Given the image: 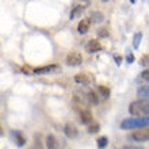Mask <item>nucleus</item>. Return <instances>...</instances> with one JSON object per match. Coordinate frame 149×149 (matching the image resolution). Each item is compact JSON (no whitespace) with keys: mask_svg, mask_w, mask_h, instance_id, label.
Listing matches in <instances>:
<instances>
[{"mask_svg":"<svg viewBox=\"0 0 149 149\" xmlns=\"http://www.w3.org/2000/svg\"><path fill=\"white\" fill-rule=\"evenodd\" d=\"M149 125V118L148 117H133V118H126L121 123V129L130 130V129H138V127H148Z\"/></svg>","mask_w":149,"mask_h":149,"instance_id":"obj_1","label":"nucleus"},{"mask_svg":"<svg viewBox=\"0 0 149 149\" xmlns=\"http://www.w3.org/2000/svg\"><path fill=\"white\" fill-rule=\"evenodd\" d=\"M129 113L133 117H148V114H149L148 100L138 99L136 102H132L129 106Z\"/></svg>","mask_w":149,"mask_h":149,"instance_id":"obj_2","label":"nucleus"},{"mask_svg":"<svg viewBox=\"0 0 149 149\" xmlns=\"http://www.w3.org/2000/svg\"><path fill=\"white\" fill-rule=\"evenodd\" d=\"M129 140L137 142H146L149 140V130L148 127H138L137 130H134L132 134H129Z\"/></svg>","mask_w":149,"mask_h":149,"instance_id":"obj_3","label":"nucleus"},{"mask_svg":"<svg viewBox=\"0 0 149 149\" xmlns=\"http://www.w3.org/2000/svg\"><path fill=\"white\" fill-rule=\"evenodd\" d=\"M65 63H67L68 67H79V65L83 63V57L77 52H72V53H69V54L67 56Z\"/></svg>","mask_w":149,"mask_h":149,"instance_id":"obj_4","label":"nucleus"},{"mask_svg":"<svg viewBox=\"0 0 149 149\" xmlns=\"http://www.w3.org/2000/svg\"><path fill=\"white\" fill-rule=\"evenodd\" d=\"M11 136H12V138H14V142H15L19 148L26 145V141H27V140H26V136H24L22 132H19V130H12Z\"/></svg>","mask_w":149,"mask_h":149,"instance_id":"obj_5","label":"nucleus"},{"mask_svg":"<svg viewBox=\"0 0 149 149\" xmlns=\"http://www.w3.org/2000/svg\"><path fill=\"white\" fill-rule=\"evenodd\" d=\"M64 133H65V136L68 138H76L79 134V130L73 123H67V125L64 126Z\"/></svg>","mask_w":149,"mask_h":149,"instance_id":"obj_6","label":"nucleus"},{"mask_svg":"<svg viewBox=\"0 0 149 149\" xmlns=\"http://www.w3.org/2000/svg\"><path fill=\"white\" fill-rule=\"evenodd\" d=\"M57 65L56 64H50V65H46V67H41V68H36L33 73L34 74H46V73H50V72L56 71L57 69Z\"/></svg>","mask_w":149,"mask_h":149,"instance_id":"obj_7","label":"nucleus"},{"mask_svg":"<svg viewBox=\"0 0 149 149\" xmlns=\"http://www.w3.org/2000/svg\"><path fill=\"white\" fill-rule=\"evenodd\" d=\"M86 49L88 53H95V52L102 50V45H100V42L96 41V39H91V41H88V43H87Z\"/></svg>","mask_w":149,"mask_h":149,"instance_id":"obj_8","label":"nucleus"},{"mask_svg":"<svg viewBox=\"0 0 149 149\" xmlns=\"http://www.w3.org/2000/svg\"><path fill=\"white\" fill-rule=\"evenodd\" d=\"M74 81L80 84V86H87V84H90L92 81V77H90V74L87 73H79L74 76Z\"/></svg>","mask_w":149,"mask_h":149,"instance_id":"obj_9","label":"nucleus"},{"mask_svg":"<svg viewBox=\"0 0 149 149\" xmlns=\"http://www.w3.org/2000/svg\"><path fill=\"white\" fill-rule=\"evenodd\" d=\"M90 26H91L90 19H81L79 22V26H77L79 34H87L88 30H90Z\"/></svg>","mask_w":149,"mask_h":149,"instance_id":"obj_10","label":"nucleus"},{"mask_svg":"<svg viewBox=\"0 0 149 149\" xmlns=\"http://www.w3.org/2000/svg\"><path fill=\"white\" fill-rule=\"evenodd\" d=\"M80 122H81L83 125H88L92 122V114H91L90 110H83L80 111Z\"/></svg>","mask_w":149,"mask_h":149,"instance_id":"obj_11","label":"nucleus"},{"mask_svg":"<svg viewBox=\"0 0 149 149\" xmlns=\"http://www.w3.org/2000/svg\"><path fill=\"white\" fill-rule=\"evenodd\" d=\"M46 148L47 149H58V141L56 136L53 134H47L46 137Z\"/></svg>","mask_w":149,"mask_h":149,"instance_id":"obj_12","label":"nucleus"},{"mask_svg":"<svg viewBox=\"0 0 149 149\" xmlns=\"http://www.w3.org/2000/svg\"><path fill=\"white\" fill-rule=\"evenodd\" d=\"M137 96L141 100H148V96H149V90H148V86H142L138 88L137 91Z\"/></svg>","mask_w":149,"mask_h":149,"instance_id":"obj_13","label":"nucleus"},{"mask_svg":"<svg viewBox=\"0 0 149 149\" xmlns=\"http://www.w3.org/2000/svg\"><path fill=\"white\" fill-rule=\"evenodd\" d=\"M86 95H87V100H88V103H90V104H94V106H96V104L99 103V96L95 94L92 90L88 91Z\"/></svg>","mask_w":149,"mask_h":149,"instance_id":"obj_14","label":"nucleus"},{"mask_svg":"<svg viewBox=\"0 0 149 149\" xmlns=\"http://www.w3.org/2000/svg\"><path fill=\"white\" fill-rule=\"evenodd\" d=\"M84 8H86V7H84V6H81V4H80V6H76V7L72 10V12H71V19H74L76 16H79L80 14H83Z\"/></svg>","mask_w":149,"mask_h":149,"instance_id":"obj_15","label":"nucleus"},{"mask_svg":"<svg viewBox=\"0 0 149 149\" xmlns=\"http://www.w3.org/2000/svg\"><path fill=\"white\" fill-rule=\"evenodd\" d=\"M109 144V138L106 136H103V137H99L96 140V145H98V149H104Z\"/></svg>","mask_w":149,"mask_h":149,"instance_id":"obj_16","label":"nucleus"},{"mask_svg":"<svg viewBox=\"0 0 149 149\" xmlns=\"http://www.w3.org/2000/svg\"><path fill=\"white\" fill-rule=\"evenodd\" d=\"M99 129H100V126H99V123H96V122H91V123H88L87 132H88L90 134H94V133H98Z\"/></svg>","mask_w":149,"mask_h":149,"instance_id":"obj_17","label":"nucleus"},{"mask_svg":"<svg viewBox=\"0 0 149 149\" xmlns=\"http://www.w3.org/2000/svg\"><path fill=\"white\" fill-rule=\"evenodd\" d=\"M98 90H99V94H100V96H102L103 99H107L110 96V88H107L106 86H99Z\"/></svg>","mask_w":149,"mask_h":149,"instance_id":"obj_18","label":"nucleus"},{"mask_svg":"<svg viewBox=\"0 0 149 149\" xmlns=\"http://www.w3.org/2000/svg\"><path fill=\"white\" fill-rule=\"evenodd\" d=\"M91 20L95 22V23H99V22H102L103 20V15L100 14V12H96V11L91 12Z\"/></svg>","mask_w":149,"mask_h":149,"instance_id":"obj_19","label":"nucleus"},{"mask_svg":"<svg viewBox=\"0 0 149 149\" xmlns=\"http://www.w3.org/2000/svg\"><path fill=\"white\" fill-rule=\"evenodd\" d=\"M141 38H142L141 33H136V34H134V37H133V47L134 49H138L140 42H141Z\"/></svg>","mask_w":149,"mask_h":149,"instance_id":"obj_20","label":"nucleus"},{"mask_svg":"<svg viewBox=\"0 0 149 149\" xmlns=\"http://www.w3.org/2000/svg\"><path fill=\"white\" fill-rule=\"evenodd\" d=\"M30 149H43V146H42V144H41V141L36 138L34 142H33V145L30 146Z\"/></svg>","mask_w":149,"mask_h":149,"instance_id":"obj_21","label":"nucleus"},{"mask_svg":"<svg viewBox=\"0 0 149 149\" xmlns=\"http://www.w3.org/2000/svg\"><path fill=\"white\" fill-rule=\"evenodd\" d=\"M98 36L104 38V37H109V33H107V29H99L98 30Z\"/></svg>","mask_w":149,"mask_h":149,"instance_id":"obj_22","label":"nucleus"},{"mask_svg":"<svg viewBox=\"0 0 149 149\" xmlns=\"http://www.w3.org/2000/svg\"><path fill=\"white\" fill-rule=\"evenodd\" d=\"M148 60H149V56H148V54L142 56L141 61H140V63H141V65H142V67H146V65H148Z\"/></svg>","mask_w":149,"mask_h":149,"instance_id":"obj_23","label":"nucleus"},{"mask_svg":"<svg viewBox=\"0 0 149 149\" xmlns=\"http://www.w3.org/2000/svg\"><path fill=\"white\" fill-rule=\"evenodd\" d=\"M148 74H149V71H148V69H145V71H144V72H142V73H141V77L144 79L145 81H148V79H149V76H148Z\"/></svg>","mask_w":149,"mask_h":149,"instance_id":"obj_24","label":"nucleus"},{"mask_svg":"<svg viewBox=\"0 0 149 149\" xmlns=\"http://www.w3.org/2000/svg\"><path fill=\"white\" fill-rule=\"evenodd\" d=\"M121 149H144V148H142V146H136V145H126Z\"/></svg>","mask_w":149,"mask_h":149,"instance_id":"obj_25","label":"nucleus"},{"mask_svg":"<svg viewBox=\"0 0 149 149\" xmlns=\"http://www.w3.org/2000/svg\"><path fill=\"white\" fill-rule=\"evenodd\" d=\"M126 61H127V63L129 64H132L134 61V57H133V54H132V53H127V57H126Z\"/></svg>","mask_w":149,"mask_h":149,"instance_id":"obj_26","label":"nucleus"},{"mask_svg":"<svg viewBox=\"0 0 149 149\" xmlns=\"http://www.w3.org/2000/svg\"><path fill=\"white\" fill-rule=\"evenodd\" d=\"M4 134V132H3V129H1V125H0V136H3Z\"/></svg>","mask_w":149,"mask_h":149,"instance_id":"obj_27","label":"nucleus"},{"mask_svg":"<svg viewBox=\"0 0 149 149\" xmlns=\"http://www.w3.org/2000/svg\"><path fill=\"white\" fill-rule=\"evenodd\" d=\"M115 60H117V63H118V64L121 63V57H115Z\"/></svg>","mask_w":149,"mask_h":149,"instance_id":"obj_28","label":"nucleus"},{"mask_svg":"<svg viewBox=\"0 0 149 149\" xmlns=\"http://www.w3.org/2000/svg\"><path fill=\"white\" fill-rule=\"evenodd\" d=\"M130 1H132V3H134V1H136V0H130Z\"/></svg>","mask_w":149,"mask_h":149,"instance_id":"obj_29","label":"nucleus"},{"mask_svg":"<svg viewBox=\"0 0 149 149\" xmlns=\"http://www.w3.org/2000/svg\"><path fill=\"white\" fill-rule=\"evenodd\" d=\"M104 1H107V0H104Z\"/></svg>","mask_w":149,"mask_h":149,"instance_id":"obj_30","label":"nucleus"}]
</instances>
